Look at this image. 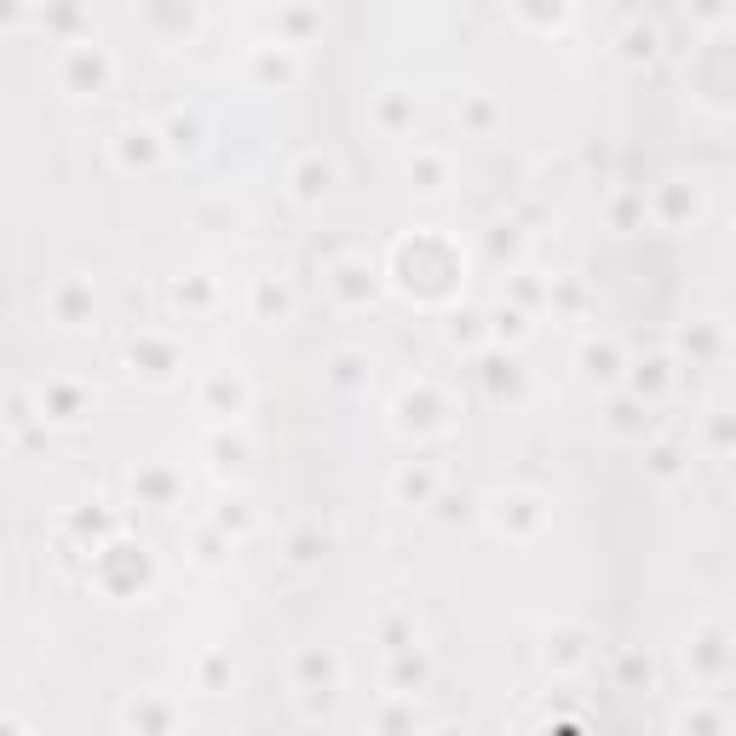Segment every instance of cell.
<instances>
[{
  "label": "cell",
  "instance_id": "6da1fadb",
  "mask_svg": "<svg viewBox=\"0 0 736 736\" xmlns=\"http://www.w3.org/2000/svg\"><path fill=\"white\" fill-rule=\"evenodd\" d=\"M110 81H115V58H110V46H98L92 35L58 52V87H64V92L92 98V92H104Z\"/></svg>",
  "mask_w": 736,
  "mask_h": 736
},
{
  "label": "cell",
  "instance_id": "7a4b0ae2",
  "mask_svg": "<svg viewBox=\"0 0 736 736\" xmlns=\"http://www.w3.org/2000/svg\"><path fill=\"white\" fill-rule=\"evenodd\" d=\"M92 311H98V299H92V282L87 276H58L52 288H46V317L58 322V328H81V322H92Z\"/></svg>",
  "mask_w": 736,
  "mask_h": 736
},
{
  "label": "cell",
  "instance_id": "3957f363",
  "mask_svg": "<svg viewBox=\"0 0 736 736\" xmlns=\"http://www.w3.org/2000/svg\"><path fill=\"white\" fill-rule=\"evenodd\" d=\"M156 150H161L156 127H138V121H133V127H121V133H115V161H121L127 173H133V167H150Z\"/></svg>",
  "mask_w": 736,
  "mask_h": 736
},
{
  "label": "cell",
  "instance_id": "277c9868",
  "mask_svg": "<svg viewBox=\"0 0 736 736\" xmlns=\"http://www.w3.org/2000/svg\"><path fill=\"white\" fill-rule=\"evenodd\" d=\"M127 731H138V736H167V731H173V708H167V702H156V696H138V702H127Z\"/></svg>",
  "mask_w": 736,
  "mask_h": 736
},
{
  "label": "cell",
  "instance_id": "5b68a950",
  "mask_svg": "<svg viewBox=\"0 0 736 736\" xmlns=\"http://www.w3.org/2000/svg\"><path fill=\"white\" fill-rule=\"evenodd\" d=\"M328 179H334V167H328V156H299V167H294V196L299 202H311V196H322L328 190Z\"/></svg>",
  "mask_w": 736,
  "mask_h": 736
},
{
  "label": "cell",
  "instance_id": "8992f818",
  "mask_svg": "<svg viewBox=\"0 0 736 736\" xmlns=\"http://www.w3.org/2000/svg\"><path fill=\"white\" fill-rule=\"evenodd\" d=\"M374 121L386 127V133H397V127H409L414 121V98L403 87H386L380 98H374Z\"/></svg>",
  "mask_w": 736,
  "mask_h": 736
},
{
  "label": "cell",
  "instance_id": "52a82bcc",
  "mask_svg": "<svg viewBox=\"0 0 736 736\" xmlns=\"http://www.w3.org/2000/svg\"><path fill=\"white\" fill-rule=\"evenodd\" d=\"M35 23H41V29H52V35H64V41L58 46H75V41H87V35H75V29H81V6H35Z\"/></svg>",
  "mask_w": 736,
  "mask_h": 736
},
{
  "label": "cell",
  "instance_id": "ba28073f",
  "mask_svg": "<svg viewBox=\"0 0 736 736\" xmlns=\"http://www.w3.org/2000/svg\"><path fill=\"white\" fill-rule=\"evenodd\" d=\"M35 403H41V420L46 414H52V420H75V414H81V391L64 386V380H52V386L35 391Z\"/></svg>",
  "mask_w": 736,
  "mask_h": 736
},
{
  "label": "cell",
  "instance_id": "9c48e42d",
  "mask_svg": "<svg viewBox=\"0 0 736 736\" xmlns=\"http://www.w3.org/2000/svg\"><path fill=\"white\" fill-rule=\"evenodd\" d=\"M133 363H144V374L167 380V374H173V351H167L161 340H150V334H144V340H133Z\"/></svg>",
  "mask_w": 736,
  "mask_h": 736
},
{
  "label": "cell",
  "instance_id": "30bf717a",
  "mask_svg": "<svg viewBox=\"0 0 736 736\" xmlns=\"http://www.w3.org/2000/svg\"><path fill=\"white\" fill-rule=\"evenodd\" d=\"M161 144H173V150H196V138H202V121H196V115H167V127H161Z\"/></svg>",
  "mask_w": 736,
  "mask_h": 736
},
{
  "label": "cell",
  "instance_id": "8fae6325",
  "mask_svg": "<svg viewBox=\"0 0 736 736\" xmlns=\"http://www.w3.org/2000/svg\"><path fill=\"white\" fill-rule=\"evenodd\" d=\"M409 179L420 184V190H443L449 167H443V156H414V161H409Z\"/></svg>",
  "mask_w": 736,
  "mask_h": 736
},
{
  "label": "cell",
  "instance_id": "7c38bea8",
  "mask_svg": "<svg viewBox=\"0 0 736 736\" xmlns=\"http://www.w3.org/2000/svg\"><path fill=\"white\" fill-rule=\"evenodd\" d=\"M334 276H340L345 294H374V282H363V265H357V259H345V265H340Z\"/></svg>",
  "mask_w": 736,
  "mask_h": 736
},
{
  "label": "cell",
  "instance_id": "4fadbf2b",
  "mask_svg": "<svg viewBox=\"0 0 736 736\" xmlns=\"http://www.w3.org/2000/svg\"><path fill=\"white\" fill-rule=\"evenodd\" d=\"M397 495H409V501H426V495H432V472H403V478H397Z\"/></svg>",
  "mask_w": 736,
  "mask_h": 736
},
{
  "label": "cell",
  "instance_id": "5bb4252c",
  "mask_svg": "<svg viewBox=\"0 0 736 736\" xmlns=\"http://www.w3.org/2000/svg\"><path fill=\"white\" fill-rule=\"evenodd\" d=\"M466 115H472V127H489V121H495V110H489L483 98H472V104H466Z\"/></svg>",
  "mask_w": 736,
  "mask_h": 736
},
{
  "label": "cell",
  "instance_id": "9a60e30c",
  "mask_svg": "<svg viewBox=\"0 0 736 736\" xmlns=\"http://www.w3.org/2000/svg\"><path fill=\"white\" fill-rule=\"evenodd\" d=\"M276 23H282V29H311V23H317V18H311V12H282V18H276Z\"/></svg>",
  "mask_w": 736,
  "mask_h": 736
}]
</instances>
